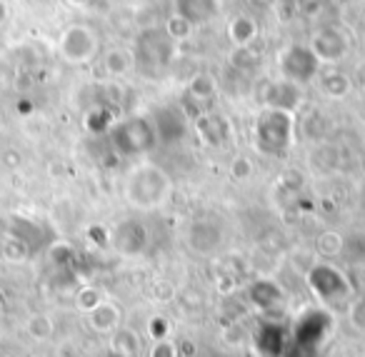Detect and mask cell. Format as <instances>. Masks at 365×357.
<instances>
[{
	"label": "cell",
	"mask_w": 365,
	"mask_h": 357,
	"mask_svg": "<svg viewBox=\"0 0 365 357\" xmlns=\"http://www.w3.org/2000/svg\"><path fill=\"white\" fill-rule=\"evenodd\" d=\"M308 287L315 295V300H318L325 310H328V307H348V302L355 297L348 275H345L340 267L328 265V262L310 265Z\"/></svg>",
	"instance_id": "3"
},
{
	"label": "cell",
	"mask_w": 365,
	"mask_h": 357,
	"mask_svg": "<svg viewBox=\"0 0 365 357\" xmlns=\"http://www.w3.org/2000/svg\"><path fill=\"white\" fill-rule=\"evenodd\" d=\"M195 130H198L200 140L205 143V145L210 148H223L225 143H230V135H233V130H230V120L225 115H220V113H203L200 118H195Z\"/></svg>",
	"instance_id": "15"
},
{
	"label": "cell",
	"mask_w": 365,
	"mask_h": 357,
	"mask_svg": "<svg viewBox=\"0 0 365 357\" xmlns=\"http://www.w3.org/2000/svg\"><path fill=\"white\" fill-rule=\"evenodd\" d=\"M88 325L98 335H113V332L123 327V310L118 307V302L106 297L101 305L88 312Z\"/></svg>",
	"instance_id": "17"
},
{
	"label": "cell",
	"mask_w": 365,
	"mask_h": 357,
	"mask_svg": "<svg viewBox=\"0 0 365 357\" xmlns=\"http://www.w3.org/2000/svg\"><path fill=\"white\" fill-rule=\"evenodd\" d=\"M73 3H88V0H73Z\"/></svg>",
	"instance_id": "36"
},
{
	"label": "cell",
	"mask_w": 365,
	"mask_h": 357,
	"mask_svg": "<svg viewBox=\"0 0 365 357\" xmlns=\"http://www.w3.org/2000/svg\"><path fill=\"white\" fill-rule=\"evenodd\" d=\"M26 327H28V335H31L33 340H38V342L48 340V337L53 335V320L48 315H43V312L28 317V325Z\"/></svg>",
	"instance_id": "25"
},
{
	"label": "cell",
	"mask_w": 365,
	"mask_h": 357,
	"mask_svg": "<svg viewBox=\"0 0 365 357\" xmlns=\"http://www.w3.org/2000/svg\"><path fill=\"white\" fill-rule=\"evenodd\" d=\"M220 242H223V230H220L218 225H213V222H205V220H198V222H193V225H190L188 245L193 247L195 252H203V255H208V252L218 250Z\"/></svg>",
	"instance_id": "19"
},
{
	"label": "cell",
	"mask_w": 365,
	"mask_h": 357,
	"mask_svg": "<svg viewBox=\"0 0 365 357\" xmlns=\"http://www.w3.org/2000/svg\"><path fill=\"white\" fill-rule=\"evenodd\" d=\"M363 275H365V262H363Z\"/></svg>",
	"instance_id": "37"
},
{
	"label": "cell",
	"mask_w": 365,
	"mask_h": 357,
	"mask_svg": "<svg viewBox=\"0 0 365 357\" xmlns=\"http://www.w3.org/2000/svg\"><path fill=\"white\" fill-rule=\"evenodd\" d=\"M263 108H273V110H285V113H295L298 105L303 103V88L293 86L288 81H268L263 83L258 93Z\"/></svg>",
	"instance_id": "10"
},
{
	"label": "cell",
	"mask_w": 365,
	"mask_h": 357,
	"mask_svg": "<svg viewBox=\"0 0 365 357\" xmlns=\"http://www.w3.org/2000/svg\"><path fill=\"white\" fill-rule=\"evenodd\" d=\"M98 53V36L86 26H71L61 38V56L68 63H88Z\"/></svg>",
	"instance_id": "8"
},
{
	"label": "cell",
	"mask_w": 365,
	"mask_h": 357,
	"mask_svg": "<svg viewBox=\"0 0 365 357\" xmlns=\"http://www.w3.org/2000/svg\"><path fill=\"white\" fill-rule=\"evenodd\" d=\"M278 66H280V78L298 88H305L320 73V61L313 56V51L308 46H300V43L290 46L288 51H283Z\"/></svg>",
	"instance_id": "6"
},
{
	"label": "cell",
	"mask_w": 365,
	"mask_h": 357,
	"mask_svg": "<svg viewBox=\"0 0 365 357\" xmlns=\"http://www.w3.org/2000/svg\"><path fill=\"white\" fill-rule=\"evenodd\" d=\"M101 357H120V355H115V352H113V350H108V352H103Z\"/></svg>",
	"instance_id": "33"
},
{
	"label": "cell",
	"mask_w": 365,
	"mask_h": 357,
	"mask_svg": "<svg viewBox=\"0 0 365 357\" xmlns=\"http://www.w3.org/2000/svg\"><path fill=\"white\" fill-rule=\"evenodd\" d=\"M250 3H253V6H260V8H263V6H270V0H250Z\"/></svg>",
	"instance_id": "32"
},
{
	"label": "cell",
	"mask_w": 365,
	"mask_h": 357,
	"mask_svg": "<svg viewBox=\"0 0 365 357\" xmlns=\"http://www.w3.org/2000/svg\"><path fill=\"white\" fill-rule=\"evenodd\" d=\"M215 93H218V83H215L213 76H208V73L193 76L188 81V88H185V95H182V113L190 120L200 118L203 113H208V105L215 98Z\"/></svg>",
	"instance_id": "7"
},
{
	"label": "cell",
	"mask_w": 365,
	"mask_h": 357,
	"mask_svg": "<svg viewBox=\"0 0 365 357\" xmlns=\"http://www.w3.org/2000/svg\"><path fill=\"white\" fill-rule=\"evenodd\" d=\"M153 125L158 133V143H178L188 133V115L182 108H160L153 115Z\"/></svg>",
	"instance_id": "14"
},
{
	"label": "cell",
	"mask_w": 365,
	"mask_h": 357,
	"mask_svg": "<svg viewBox=\"0 0 365 357\" xmlns=\"http://www.w3.org/2000/svg\"><path fill=\"white\" fill-rule=\"evenodd\" d=\"M103 300H106V295H103L101 290H96V287H83V290L78 292V307H81L86 315L93 310V307L101 305Z\"/></svg>",
	"instance_id": "28"
},
{
	"label": "cell",
	"mask_w": 365,
	"mask_h": 357,
	"mask_svg": "<svg viewBox=\"0 0 365 357\" xmlns=\"http://www.w3.org/2000/svg\"><path fill=\"white\" fill-rule=\"evenodd\" d=\"M293 133H295V113L273 110V108H263L255 120V148L263 155L283 157L293 145Z\"/></svg>",
	"instance_id": "2"
},
{
	"label": "cell",
	"mask_w": 365,
	"mask_h": 357,
	"mask_svg": "<svg viewBox=\"0 0 365 357\" xmlns=\"http://www.w3.org/2000/svg\"><path fill=\"white\" fill-rule=\"evenodd\" d=\"M248 300L250 305L268 315L285 305V290L275 280H255L253 285H248Z\"/></svg>",
	"instance_id": "16"
},
{
	"label": "cell",
	"mask_w": 365,
	"mask_h": 357,
	"mask_svg": "<svg viewBox=\"0 0 365 357\" xmlns=\"http://www.w3.org/2000/svg\"><path fill=\"white\" fill-rule=\"evenodd\" d=\"M170 177L153 162H140L125 177V200L138 210H155L170 197Z\"/></svg>",
	"instance_id": "1"
},
{
	"label": "cell",
	"mask_w": 365,
	"mask_h": 357,
	"mask_svg": "<svg viewBox=\"0 0 365 357\" xmlns=\"http://www.w3.org/2000/svg\"><path fill=\"white\" fill-rule=\"evenodd\" d=\"M173 58V41L165 31H150L143 33L138 41V63H145L150 68H165Z\"/></svg>",
	"instance_id": "12"
},
{
	"label": "cell",
	"mask_w": 365,
	"mask_h": 357,
	"mask_svg": "<svg viewBox=\"0 0 365 357\" xmlns=\"http://www.w3.org/2000/svg\"><path fill=\"white\" fill-rule=\"evenodd\" d=\"M133 66H135V56L130 51L115 48V51H110L106 56V71L110 76H125L128 71H133Z\"/></svg>",
	"instance_id": "23"
},
{
	"label": "cell",
	"mask_w": 365,
	"mask_h": 357,
	"mask_svg": "<svg viewBox=\"0 0 365 357\" xmlns=\"http://www.w3.org/2000/svg\"><path fill=\"white\" fill-rule=\"evenodd\" d=\"M345 315H348L350 327H353L355 332H360V335H365V292L355 295L353 300L348 302Z\"/></svg>",
	"instance_id": "24"
},
{
	"label": "cell",
	"mask_w": 365,
	"mask_h": 357,
	"mask_svg": "<svg viewBox=\"0 0 365 357\" xmlns=\"http://www.w3.org/2000/svg\"><path fill=\"white\" fill-rule=\"evenodd\" d=\"M230 175H233L235 180H248V177L253 175V162H250L245 155H238L233 162H230Z\"/></svg>",
	"instance_id": "30"
},
{
	"label": "cell",
	"mask_w": 365,
	"mask_h": 357,
	"mask_svg": "<svg viewBox=\"0 0 365 357\" xmlns=\"http://www.w3.org/2000/svg\"><path fill=\"white\" fill-rule=\"evenodd\" d=\"M180 352H178V347L173 345L170 340H158L150 345V350H148V357H178Z\"/></svg>",
	"instance_id": "31"
},
{
	"label": "cell",
	"mask_w": 365,
	"mask_h": 357,
	"mask_svg": "<svg viewBox=\"0 0 365 357\" xmlns=\"http://www.w3.org/2000/svg\"><path fill=\"white\" fill-rule=\"evenodd\" d=\"M168 332H170V320L163 315H153L148 320V335L153 337V342L158 340H168Z\"/></svg>",
	"instance_id": "29"
},
{
	"label": "cell",
	"mask_w": 365,
	"mask_h": 357,
	"mask_svg": "<svg viewBox=\"0 0 365 357\" xmlns=\"http://www.w3.org/2000/svg\"><path fill=\"white\" fill-rule=\"evenodd\" d=\"M175 8V16L185 18L190 26H200L205 21H213L215 16L220 13V0H175L173 3Z\"/></svg>",
	"instance_id": "18"
},
{
	"label": "cell",
	"mask_w": 365,
	"mask_h": 357,
	"mask_svg": "<svg viewBox=\"0 0 365 357\" xmlns=\"http://www.w3.org/2000/svg\"><path fill=\"white\" fill-rule=\"evenodd\" d=\"M330 327H333V317H330V312L325 307L305 310L290 327V342L298 347H305L310 352H318L323 340L330 335Z\"/></svg>",
	"instance_id": "5"
},
{
	"label": "cell",
	"mask_w": 365,
	"mask_h": 357,
	"mask_svg": "<svg viewBox=\"0 0 365 357\" xmlns=\"http://www.w3.org/2000/svg\"><path fill=\"white\" fill-rule=\"evenodd\" d=\"M308 48L320 61V66H323V63H340L348 56L350 41L340 28H323L320 33H315Z\"/></svg>",
	"instance_id": "11"
},
{
	"label": "cell",
	"mask_w": 365,
	"mask_h": 357,
	"mask_svg": "<svg viewBox=\"0 0 365 357\" xmlns=\"http://www.w3.org/2000/svg\"><path fill=\"white\" fill-rule=\"evenodd\" d=\"M320 88H323V93L328 98H335V100H340V98H345L350 93V78L345 76V73H328V76H323V81H320Z\"/></svg>",
	"instance_id": "22"
},
{
	"label": "cell",
	"mask_w": 365,
	"mask_h": 357,
	"mask_svg": "<svg viewBox=\"0 0 365 357\" xmlns=\"http://www.w3.org/2000/svg\"><path fill=\"white\" fill-rule=\"evenodd\" d=\"M3 18H6V6L0 3V21H3Z\"/></svg>",
	"instance_id": "34"
},
{
	"label": "cell",
	"mask_w": 365,
	"mask_h": 357,
	"mask_svg": "<svg viewBox=\"0 0 365 357\" xmlns=\"http://www.w3.org/2000/svg\"><path fill=\"white\" fill-rule=\"evenodd\" d=\"M258 36V23L250 16H235L228 23V38L235 48H250Z\"/></svg>",
	"instance_id": "20"
},
{
	"label": "cell",
	"mask_w": 365,
	"mask_h": 357,
	"mask_svg": "<svg viewBox=\"0 0 365 357\" xmlns=\"http://www.w3.org/2000/svg\"><path fill=\"white\" fill-rule=\"evenodd\" d=\"M343 3H358V0H343Z\"/></svg>",
	"instance_id": "35"
},
{
	"label": "cell",
	"mask_w": 365,
	"mask_h": 357,
	"mask_svg": "<svg viewBox=\"0 0 365 357\" xmlns=\"http://www.w3.org/2000/svg\"><path fill=\"white\" fill-rule=\"evenodd\" d=\"M343 242H345L343 235L328 230V232H323V235L318 237V250L323 252V255H328V257H338L340 252H343Z\"/></svg>",
	"instance_id": "27"
},
{
	"label": "cell",
	"mask_w": 365,
	"mask_h": 357,
	"mask_svg": "<svg viewBox=\"0 0 365 357\" xmlns=\"http://www.w3.org/2000/svg\"><path fill=\"white\" fill-rule=\"evenodd\" d=\"M110 140L120 155L135 157L145 155L158 145V133L153 125V118L148 115H130L125 120H120L110 130Z\"/></svg>",
	"instance_id": "4"
},
{
	"label": "cell",
	"mask_w": 365,
	"mask_h": 357,
	"mask_svg": "<svg viewBox=\"0 0 365 357\" xmlns=\"http://www.w3.org/2000/svg\"><path fill=\"white\" fill-rule=\"evenodd\" d=\"M290 342V327L285 322L263 320L255 330L253 347L260 357H283Z\"/></svg>",
	"instance_id": "9"
},
{
	"label": "cell",
	"mask_w": 365,
	"mask_h": 357,
	"mask_svg": "<svg viewBox=\"0 0 365 357\" xmlns=\"http://www.w3.org/2000/svg\"><path fill=\"white\" fill-rule=\"evenodd\" d=\"M165 33L170 41H185V38H190V33H193V26H190L185 18L173 13V16H168V21H165Z\"/></svg>",
	"instance_id": "26"
},
{
	"label": "cell",
	"mask_w": 365,
	"mask_h": 357,
	"mask_svg": "<svg viewBox=\"0 0 365 357\" xmlns=\"http://www.w3.org/2000/svg\"><path fill=\"white\" fill-rule=\"evenodd\" d=\"M110 350L120 357H138L143 352V342L133 327H120L110 335Z\"/></svg>",
	"instance_id": "21"
},
{
	"label": "cell",
	"mask_w": 365,
	"mask_h": 357,
	"mask_svg": "<svg viewBox=\"0 0 365 357\" xmlns=\"http://www.w3.org/2000/svg\"><path fill=\"white\" fill-rule=\"evenodd\" d=\"M148 230L140 225L138 220H123L120 225L113 230V247H115L120 255H128V257H135L140 252H145L148 247Z\"/></svg>",
	"instance_id": "13"
}]
</instances>
